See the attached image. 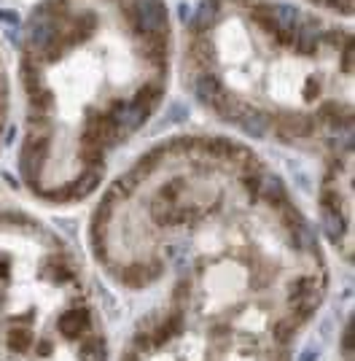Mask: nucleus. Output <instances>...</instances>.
Returning <instances> with one entry per match:
<instances>
[{
  "instance_id": "f03ea898",
  "label": "nucleus",
  "mask_w": 355,
  "mask_h": 361,
  "mask_svg": "<svg viewBox=\"0 0 355 361\" xmlns=\"http://www.w3.org/2000/svg\"><path fill=\"white\" fill-rule=\"evenodd\" d=\"M186 90L248 137L353 149V32L299 0H197L178 30Z\"/></svg>"
},
{
  "instance_id": "20e7f679",
  "label": "nucleus",
  "mask_w": 355,
  "mask_h": 361,
  "mask_svg": "<svg viewBox=\"0 0 355 361\" xmlns=\"http://www.w3.org/2000/svg\"><path fill=\"white\" fill-rule=\"evenodd\" d=\"M92 326V313L81 302H70V307L57 318V329L68 337V340H81Z\"/></svg>"
},
{
  "instance_id": "6e6552de",
  "label": "nucleus",
  "mask_w": 355,
  "mask_h": 361,
  "mask_svg": "<svg viewBox=\"0 0 355 361\" xmlns=\"http://www.w3.org/2000/svg\"><path fill=\"white\" fill-rule=\"evenodd\" d=\"M30 343H32V337H30V331H25V329H14L8 334V345L14 348L16 353H19V350H27Z\"/></svg>"
},
{
  "instance_id": "39448f33",
  "label": "nucleus",
  "mask_w": 355,
  "mask_h": 361,
  "mask_svg": "<svg viewBox=\"0 0 355 361\" xmlns=\"http://www.w3.org/2000/svg\"><path fill=\"white\" fill-rule=\"evenodd\" d=\"M299 3L312 6V8H318V11H323V14L337 16V19L353 14V0H299Z\"/></svg>"
},
{
  "instance_id": "f257e3e1",
  "label": "nucleus",
  "mask_w": 355,
  "mask_h": 361,
  "mask_svg": "<svg viewBox=\"0 0 355 361\" xmlns=\"http://www.w3.org/2000/svg\"><path fill=\"white\" fill-rule=\"evenodd\" d=\"M178 30L164 0H38L19 32V173L46 202L87 200L111 151L162 108Z\"/></svg>"
},
{
  "instance_id": "423d86ee",
  "label": "nucleus",
  "mask_w": 355,
  "mask_h": 361,
  "mask_svg": "<svg viewBox=\"0 0 355 361\" xmlns=\"http://www.w3.org/2000/svg\"><path fill=\"white\" fill-rule=\"evenodd\" d=\"M299 321H296L291 313L288 316H282L278 324H275V329H272V337H275V343H280V345H288L291 340L296 337V331H299Z\"/></svg>"
},
{
  "instance_id": "7ed1b4c3",
  "label": "nucleus",
  "mask_w": 355,
  "mask_h": 361,
  "mask_svg": "<svg viewBox=\"0 0 355 361\" xmlns=\"http://www.w3.org/2000/svg\"><path fill=\"white\" fill-rule=\"evenodd\" d=\"M350 180H353V149L331 151V162L320 183V226L325 238L350 254Z\"/></svg>"
},
{
  "instance_id": "0eeeda50",
  "label": "nucleus",
  "mask_w": 355,
  "mask_h": 361,
  "mask_svg": "<svg viewBox=\"0 0 355 361\" xmlns=\"http://www.w3.org/2000/svg\"><path fill=\"white\" fill-rule=\"evenodd\" d=\"M108 359V348H105L103 337H87L81 343V361H105Z\"/></svg>"
}]
</instances>
